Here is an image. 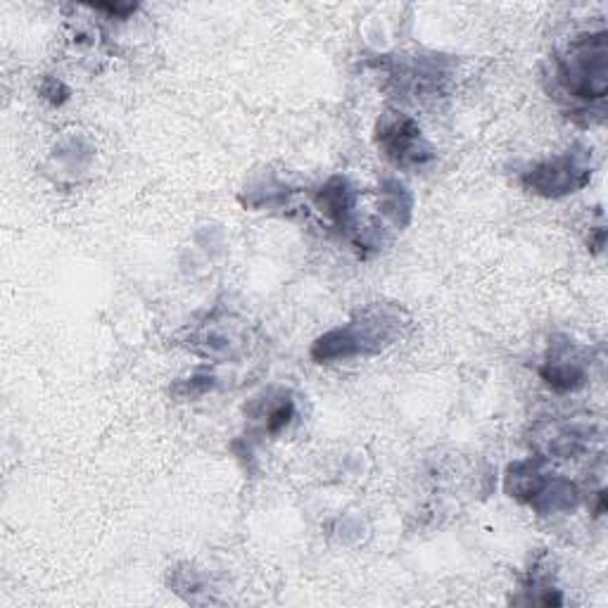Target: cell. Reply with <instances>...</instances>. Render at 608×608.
I'll return each instance as SVG.
<instances>
[{
    "label": "cell",
    "mask_w": 608,
    "mask_h": 608,
    "mask_svg": "<svg viewBox=\"0 0 608 608\" xmlns=\"http://www.w3.org/2000/svg\"><path fill=\"white\" fill-rule=\"evenodd\" d=\"M402 314L393 307H369L352 321L333 329L314 340L311 360L319 364L364 360V356L381 354L385 348L402 335Z\"/></svg>",
    "instance_id": "1"
},
{
    "label": "cell",
    "mask_w": 608,
    "mask_h": 608,
    "mask_svg": "<svg viewBox=\"0 0 608 608\" xmlns=\"http://www.w3.org/2000/svg\"><path fill=\"white\" fill-rule=\"evenodd\" d=\"M554 74L566 96L580 103H601L608 93L606 31L575 36L556 57Z\"/></svg>",
    "instance_id": "2"
},
{
    "label": "cell",
    "mask_w": 608,
    "mask_h": 608,
    "mask_svg": "<svg viewBox=\"0 0 608 608\" xmlns=\"http://www.w3.org/2000/svg\"><path fill=\"white\" fill-rule=\"evenodd\" d=\"M506 494L521 504L533 506L542 516L558 511H573L580 502V492L568 478L544 469V457L511 463L504 478Z\"/></svg>",
    "instance_id": "3"
},
{
    "label": "cell",
    "mask_w": 608,
    "mask_h": 608,
    "mask_svg": "<svg viewBox=\"0 0 608 608\" xmlns=\"http://www.w3.org/2000/svg\"><path fill=\"white\" fill-rule=\"evenodd\" d=\"M591 171H595L591 148L573 146L564 154H556V158L523 171L521 185L540 198L556 200L583 191L591 179Z\"/></svg>",
    "instance_id": "4"
},
{
    "label": "cell",
    "mask_w": 608,
    "mask_h": 608,
    "mask_svg": "<svg viewBox=\"0 0 608 608\" xmlns=\"http://www.w3.org/2000/svg\"><path fill=\"white\" fill-rule=\"evenodd\" d=\"M376 146L383 158L399 169H424L435 152L418 121L404 113H385L376 124Z\"/></svg>",
    "instance_id": "5"
},
{
    "label": "cell",
    "mask_w": 608,
    "mask_h": 608,
    "mask_svg": "<svg viewBox=\"0 0 608 608\" xmlns=\"http://www.w3.org/2000/svg\"><path fill=\"white\" fill-rule=\"evenodd\" d=\"M542 381L556 393H575L587 383V366L580 350L570 340L552 342L547 362L540 369Z\"/></svg>",
    "instance_id": "6"
},
{
    "label": "cell",
    "mask_w": 608,
    "mask_h": 608,
    "mask_svg": "<svg viewBox=\"0 0 608 608\" xmlns=\"http://www.w3.org/2000/svg\"><path fill=\"white\" fill-rule=\"evenodd\" d=\"M314 205L340 228H348L352 224V216H354L356 193L348 179L333 177L314 193Z\"/></svg>",
    "instance_id": "7"
},
{
    "label": "cell",
    "mask_w": 608,
    "mask_h": 608,
    "mask_svg": "<svg viewBox=\"0 0 608 608\" xmlns=\"http://www.w3.org/2000/svg\"><path fill=\"white\" fill-rule=\"evenodd\" d=\"M591 438V428H580V426H558L552 430L547 438V451L552 457L558 459H570L578 457L580 451L589 447Z\"/></svg>",
    "instance_id": "8"
},
{
    "label": "cell",
    "mask_w": 608,
    "mask_h": 608,
    "mask_svg": "<svg viewBox=\"0 0 608 608\" xmlns=\"http://www.w3.org/2000/svg\"><path fill=\"white\" fill-rule=\"evenodd\" d=\"M381 210L390 222L397 226H407L412 216V195L399 181H385L383 185Z\"/></svg>",
    "instance_id": "9"
},
{
    "label": "cell",
    "mask_w": 608,
    "mask_h": 608,
    "mask_svg": "<svg viewBox=\"0 0 608 608\" xmlns=\"http://www.w3.org/2000/svg\"><path fill=\"white\" fill-rule=\"evenodd\" d=\"M292 416H295V402L292 399H280L278 404H274V407L267 414V433L278 435L280 430L288 428Z\"/></svg>",
    "instance_id": "10"
},
{
    "label": "cell",
    "mask_w": 608,
    "mask_h": 608,
    "mask_svg": "<svg viewBox=\"0 0 608 608\" xmlns=\"http://www.w3.org/2000/svg\"><path fill=\"white\" fill-rule=\"evenodd\" d=\"M189 381L191 383H181L177 387V395H181V397H200V395H205L207 390L214 387V378L212 376H202V373H200V376L189 378Z\"/></svg>",
    "instance_id": "11"
},
{
    "label": "cell",
    "mask_w": 608,
    "mask_h": 608,
    "mask_svg": "<svg viewBox=\"0 0 608 608\" xmlns=\"http://www.w3.org/2000/svg\"><path fill=\"white\" fill-rule=\"evenodd\" d=\"M41 93H43V98L51 100L53 105H62L70 98V88L57 79H45L41 86Z\"/></svg>",
    "instance_id": "12"
},
{
    "label": "cell",
    "mask_w": 608,
    "mask_h": 608,
    "mask_svg": "<svg viewBox=\"0 0 608 608\" xmlns=\"http://www.w3.org/2000/svg\"><path fill=\"white\" fill-rule=\"evenodd\" d=\"M96 8H98V10H105V12H110V14H115V18L127 20L131 12H136V8H138V6H131V3H129V6H119V3H115V6H113V3H103V6H96Z\"/></svg>",
    "instance_id": "13"
}]
</instances>
